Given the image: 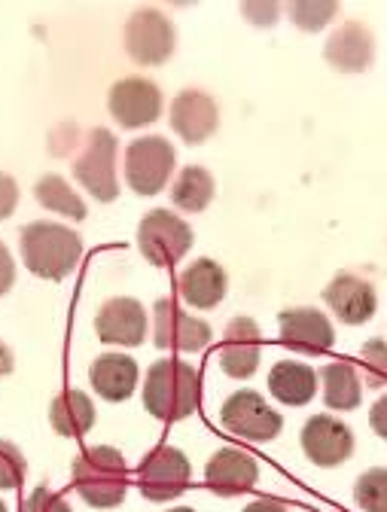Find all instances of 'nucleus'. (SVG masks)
<instances>
[{
    "label": "nucleus",
    "instance_id": "1",
    "mask_svg": "<svg viewBox=\"0 0 387 512\" xmlns=\"http://www.w3.org/2000/svg\"><path fill=\"white\" fill-rule=\"evenodd\" d=\"M141 394H144V409L153 418L174 424V421L196 415L202 403V375L186 360L162 357L147 369Z\"/></svg>",
    "mask_w": 387,
    "mask_h": 512
},
{
    "label": "nucleus",
    "instance_id": "2",
    "mask_svg": "<svg viewBox=\"0 0 387 512\" xmlns=\"http://www.w3.org/2000/svg\"><path fill=\"white\" fill-rule=\"evenodd\" d=\"M19 250L31 275L43 281H64L80 263L83 238L64 223L37 220L19 232Z\"/></svg>",
    "mask_w": 387,
    "mask_h": 512
},
{
    "label": "nucleus",
    "instance_id": "3",
    "mask_svg": "<svg viewBox=\"0 0 387 512\" xmlns=\"http://www.w3.org/2000/svg\"><path fill=\"white\" fill-rule=\"evenodd\" d=\"M74 491L95 509H113L128 494V461L113 445H92L74 458Z\"/></svg>",
    "mask_w": 387,
    "mask_h": 512
},
{
    "label": "nucleus",
    "instance_id": "4",
    "mask_svg": "<svg viewBox=\"0 0 387 512\" xmlns=\"http://www.w3.org/2000/svg\"><path fill=\"white\" fill-rule=\"evenodd\" d=\"M174 165H177L174 147L162 135H147V138H135L125 147L122 171L132 192H138V196H159L171 183Z\"/></svg>",
    "mask_w": 387,
    "mask_h": 512
},
{
    "label": "nucleus",
    "instance_id": "5",
    "mask_svg": "<svg viewBox=\"0 0 387 512\" xmlns=\"http://www.w3.org/2000/svg\"><path fill=\"white\" fill-rule=\"evenodd\" d=\"M116 159H119V141L110 128H92L86 135L83 153L74 159V177L83 183L89 196H95L104 205L119 196Z\"/></svg>",
    "mask_w": 387,
    "mask_h": 512
},
{
    "label": "nucleus",
    "instance_id": "6",
    "mask_svg": "<svg viewBox=\"0 0 387 512\" xmlns=\"http://www.w3.org/2000/svg\"><path fill=\"white\" fill-rule=\"evenodd\" d=\"M192 247V229L186 220H180L168 208H153L141 217L138 223V250L144 253V260L171 269L177 266Z\"/></svg>",
    "mask_w": 387,
    "mask_h": 512
},
{
    "label": "nucleus",
    "instance_id": "7",
    "mask_svg": "<svg viewBox=\"0 0 387 512\" xmlns=\"http://www.w3.org/2000/svg\"><path fill=\"white\" fill-rule=\"evenodd\" d=\"M122 43L135 64L156 68L174 55L177 34L171 19L159 7H138L122 28Z\"/></svg>",
    "mask_w": 387,
    "mask_h": 512
},
{
    "label": "nucleus",
    "instance_id": "8",
    "mask_svg": "<svg viewBox=\"0 0 387 512\" xmlns=\"http://www.w3.org/2000/svg\"><path fill=\"white\" fill-rule=\"evenodd\" d=\"M220 424L247 442H272L284 430V418L260 391H235L220 406Z\"/></svg>",
    "mask_w": 387,
    "mask_h": 512
},
{
    "label": "nucleus",
    "instance_id": "9",
    "mask_svg": "<svg viewBox=\"0 0 387 512\" xmlns=\"http://www.w3.org/2000/svg\"><path fill=\"white\" fill-rule=\"evenodd\" d=\"M214 342V330L202 317L189 314L174 299H159L153 305V345L177 354H199Z\"/></svg>",
    "mask_w": 387,
    "mask_h": 512
},
{
    "label": "nucleus",
    "instance_id": "10",
    "mask_svg": "<svg viewBox=\"0 0 387 512\" xmlns=\"http://www.w3.org/2000/svg\"><path fill=\"white\" fill-rule=\"evenodd\" d=\"M192 482V464L177 445H156L138 464V488L150 503L180 497Z\"/></svg>",
    "mask_w": 387,
    "mask_h": 512
},
{
    "label": "nucleus",
    "instance_id": "11",
    "mask_svg": "<svg viewBox=\"0 0 387 512\" xmlns=\"http://www.w3.org/2000/svg\"><path fill=\"white\" fill-rule=\"evenodd\" d=\"M299 445L314 467L333 470L354 455V430L336 415H311L299 430Z\"/></svg>",
    "mask_w": 387,
    "mask_h": 512
},
{
    "label": "nucleus",
    "instance_id": "12",
    "mask_svg": "<svg viewBox=\"0 0 387 512\" xmlns=\"http://www.w3.org/2000/svg\"><path fill=\"white\" fill-rule=\"evenodd\" d=\"M150 317L147 308L132 296H113L95 314V333L98 342L116 348H138L147 342Z\"/></svg>",
    "mask_w": 387,
    "mask_h": 512
},
{
    "label": "nucleus",
    "instance_id": "13",
    "mask_svg": "<svg viewBox=\"0 0 387 512\" xmlns=\"http://www.w3.org/2000/svg\"><path fill=\"white\" fill-rule=\"evenodd\" d=\"M217 363L229 378H238V381L256 375V369L263 363V330L253 317L238 314L229 320V327L223 330V339H220Z\"/></svg>",
    "mask_w": 387,
    "mask_h": 512
},
{
    "label": "nucleus",
    "instance_id": "14",
    "mask_svg": "<svg viewBox=\"0 0 387 512\" xmlns=\"http://www.w3.org/2000/svg\"><path fill=\"white\" fill-rule=\"evenodd\" d=\"M107 107L122 128H144L162 116V89L147 77H125L113 83Z\"/></svg>",
    "mask_w": 387,
    "mask_h": 512
},
{
    "label": "nucleus",
    "instance_id": "15",
    "mask_svg": "<svg viewBox=\"0 0 387 512\" xmlns=\"http://www.w3.org/2000/svg\"><path fill=\"white\" fill-rule=\"evenodd\" d=\"M278 333L281 342L299 354H327L336 345V330L330 324V317L311 305L284 308L278 314Z\"/></svg>",
    "mask_w": 387,
    "mask_h": 512
},
{
    "label": "nucleus",
    "instance_id": "16",
    "mask_svg": "<svg viewBox=\"0 0 387 512\" xmlns=\"http://www.w3.org/2000/svg\"><path fill=\"white\" fill-rule=\"evenodd\" d=\"M168 122H171V128L177 132L180 141L196 147V144H205L217 132L220 107L205 89H183L171 101Z\"/></svg>",
    "mask_w": 387,
    "mask_h": 512
},
{
    "label": "nucleus",
    "instance_id": "17",
    "mask_svg": "<svg viewBox=\"0 0 387 512\" xmlns=\"http://www.w3.org/2000/svg\"><path fill=\"white\" fill-rule=\"evenodd\" d=\"M260 482V464L250 452L223 445L205 464V485L220 497H238Z\"/></svg>",
    "mask_w": 387,
    "mask_h": 512
},
{
    "label": "nucleus",
    "instance_id": "18",
    "mask_svg": "<svg viewBox=\"0 0 387 512\" xmlns=\"http://www.w3.org/2000/svg\"><path fill=\"white\" fill-rule=\"evenodd\" d=\"M324 302L330 305V311L348 327H360L366 320L375 317L378 311V293L375 287L354 275V272H339L327 287H324Z\"/></svg>",
    "mask_w": 387,
    "mask_h": 512
},
{
    "label": "nucleus",
    "instance_id": "19",
    "mask_svg": "<svg viewBox=\"0 0 387 512\" xmlns=\"http://www.w3.org/2000/svg\"><path fill=\"white\" fill-rule=\"evenodd\" d=\"M229 290V278L226 269L211 260V256H202V260L189 263L180 278H177V293L186 305L199 308V311H211L226 299Z\"/></svg>",
    "mask_w": 387,
    "mask_h": 512
},
{
    "label": "nucleus",
    "instance_id": "20",
    "mask_svg": "<svg viewBox=\"0 0 387 512\" xmlns=\"http://www.w3.org/2000/svg\"><path fill=\"white\" fill-rule=\"evenodd\" d=\"M138 363L135 357H128L122 351H107L98 354L89 366V384L95 388V394L107 403H125L138 388Z\"/></svg>",
    "mask_w": 387,
    "mask_h": 512
},
{
    "label": "nucleus",
    "instance_id": "21",
    "mask_svg": "<svg viewBox=\"0 0 387 512\" xmlns=\"http://www.w3.org/2000/svg\"><path fill=\"white\" fill-rule=\"evenodd\" d=\"M324 55H327V61L333 64L336 71H342V74H360V71L369 68L372 58H375L372 31H369L363 22L348 19V22L339 25V28L333 31V37L327 40Z\"/></svg>",
    "mask_w": 387,
    "mask_h": 512
},
{
    "label": "nucleus",
    "instance_id": "22",
    "mask_svg": "<svg viewBox=\"0 0 387 512\" xmlns=\"http://www.w3.org/2000/svg\"><path fill=\"white\" fill-rule=\"evenodd\" d=\"M269 394L284 406H308L317 397V369L302 360H278L269 369Z\"/></svg>",
    "mask_w": 387,
    "mask_h": 512
},
{
    "label": "nucleus",
    "instance_id": "23",
    "mask_svg": "<svg viewBox=\"0 0 387 512\" xmlns=\"http://www.w3.org/2000/svg\"><path fill=\"white\" fill-rule=\"evenodd\" d=\"M98 421V412H95V403L86 391L80 388H68L52 397L49 403V424L58 436L64 439H80L86 436Z\"/></svg>",
    "mask_w": 387,
    "mask_h": 512
},
{
    "label": "nucleus",
    "instance_id": "24",
    "mask_svg": "<svg viewBox=\"0 0 387 512\" xmlns=\"http://www.w3.org/2000/svg\"><path fill=\"white\" fill-rule=\"evenodd\" d=\"M320 394L333 412H354L363 403L360 372L348 360H333L320 369Z\"/></svg>",
    "mask_w": 387,
    "mask_h": 512
},
{
    "label": "nucleus",
    "instance_id": "25",
    "mask_svg": "<svg viewBox=\"0 0 387 512\" xmlns=\"http://www.w3.org/2000/svg\"><path fill=\"white\" fill-rule=\"evenodd\" d=\"M214 177L202 165H186L171 183V205L183 214H199L214 202Z\"/></svg>",
    "mask_w": 387,
    "mask_h": 512
},
{
    "label": "nucleus",
    "instance_id": "26",
    "mask_svg": "<svg viewBox=\"0 0 387 512\" xmlns=\"http://www.w3.org/2000/svg\"><path fill=\"white\" fill-rule=\"evenodd\" d=\"M34 199L52 211V214H61V217H68V220H86L89 208L86 202L77 196V189L64 180L61 174H43L34 186Z\"/></svg>",
    "mask_w": 387,
    "mask_h": 512
},
{
    "label": "nucleus",
    "instance_id": "27",
    "mask_svg": "<svg viewBox=\"0 0 387 512\" xmlns=\"http://www.w3.org/2000/svg\"><path fill=\"white\" fill-rule=\"evenodd\" d=\"M354 503L363 512H387V467H369L357 476Z\"/></svg>",
    "mask_w": 387,
    "mask_h": 512
},
{
    "label": "nucleus",
    "instance_id": "28",
    "mask_svg": "<svg viewBox=\"0 0 387 512\" xmlns=\"http://www.w3.org/2000/svg\"><path fill=\"white\" fill-rule=\"evenodd\" d=\"M339 13V4H333V0H293L290 4V19L299 31H320L327 28Z\"/></svg>",
    "mask_w": 387,
    "mask_h": 512
},
{
    "label": "nucleus",
    "instance_id": "29",
    "mask_svg": "<svg viewBox=\"0 0 387 512\" xmlns=\"http://www.w3.org/2000/svg\"><path fill=\"white\" fill-rule=\"evenodd\" d=\"M360 366H363V378L366 388L372 391H384L387 388V342L384 339H369L360 348Z\"/></svg>",
    "mask_w": 387,
    "mask_h": 512
},
{
    "label": "nucleus",
    "instance_id": "30",
    "mask_svg": "<svg viewBox=\"0 0 387 512\" xmlns=\"http://www.w3.org/2000/svg\"><path fill=\"white\" fill-rule=\"evenodd\" d=\"M28 461L22 448L10 439H0V491H16L25 482Z\"/></svg>",
    "mask_w": 387,
    "mask_h": 512
},
{
    "label": "nucleus",
    "instance_id": "31",
    "mask_svg": "<svg viewBox=\"0 0 387 512\" xmlns=\"http://www.w3.org/2000/svg\"><path fill=\"white\" fill-rule=\"evenodd\" d=\"M22 512H74V509L68 506V500H64L61 494L49 491L46 485H37V488L28 494Z\"/></svg>",
    "mask_w": 387,
    "mask_h": 512
},
{
    "label": "nucleus",
    "instance_id": "32",
    "mask_svg": "<svg viewBox=\"0 0 387 512\" xmlns=\"http://www.w3.org/2000/svg\"><path fill=\"white\" fill-rule=\"evenodd\" d=\"M241 16L250 19V25H256V28H269L278 22L281 4L278 0H247V4H241Z\"/></svg>",
    "mask_w": 387,
    "mask_h": 512
},
{
    "label": "nucleus",
    "instance_id": "33",
    "mask_svg": "<svg viewBox=\"0 0 387 512\" xmlns=\"http://www.w3.org/2000/svg\"><path fill=\"white\" fill-rule=\"evenodd\" d=\"M19 205V183L10 174H0V220L13 217Z\"/></svg>",
    "mask_w": 387,
    "mask_h": 512
},
{
    "label": "nucleus",
    "instance_id": "34",
    "mask_svg": "<svg viewBox=\"0 0 387 512\" xmlns=\"http://www.w3.org/2000/svg\"><path fill=\"white\" fill-rule=\"evenodd\" d=\"M16 284V263H13V253L7 250V244L0 241V296H7Z\"/></svg>",
    "mask_w": 387,
    "mask_h": 512
},
{
    "label": "nucleus",
    "instance_id": "35",
    "mask_svg": "<svg viewBox=\"0 0 387 512\" xmlns=\"http://www.w3.org/2000/svg\"><path fill=\"white\" fill-rule=\"evenodd\" d=\"M369 427H372L375 436L387 439V394H381L372 403V409H369Z\"/></svg>",
    "mask_w": 387,
    "mask_h": 512
},
{
    "label": "nucleus",
    "instance_id": "36",
    "mask_svg": "<svg viewBox=\"0 0 387 512\" xmlns=\"http://www.w3.org/2000/svg\"><path fill=\"white\" fill-rule=\"evenodd\" d=\"M241 512H290V509L281 500H275V497H260V500L247 503Z\"/></svg>",
    "mask_w": 387,
    "mask_h": 512
},
{
    "label": "nucleus",
    "instance_id": "37",
    "mask_svg": "<svg viewBox=\"0 0 387 512\" xmlns=\"http://www.w3.org/2000/svg\"><path fill=\"white\" fill-rule=\"evenodd\" d=\"M13 369H16V357H13V351H10L7 342H0V378L10 375Z\"/></svg>",
    "mask_w": 387,
    "mask_h": 512
},
{
    "label": "nucleus",
    "instance_id": "38",
    "mask_svg": "<svg viewBox=\"0 0 387 512\" xmlns=\"http://www.w3.org/2000/svg\"><path fill=\"white\" fill-rule=\"evenodd\" d=\"M165 512H196L192 506H171V509H165Z\"/></svg>",
    "mask_w": 387,
    "mask_h": 512
},
{
    "label": "nucleus",
    "instance_id": "39",
    "mask_svg": "<svg viewBox=\"0 0 387 512\" xmlns=\"http://www.w3.org/2000/svg\"><path fill=\"white\" fill-rule=\"evenodd\" d=\"M0 512H10V509H7V503H4V500H0Z\"/></svg>",
    "mask_w": 387,
    "mask_h": 512
}]
</instances>
